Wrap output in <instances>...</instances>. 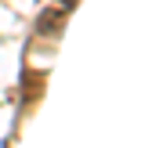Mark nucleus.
<instances>
[{
	"label": "nucleus",
	"mask_w": 145,
	"mask_h": 148,
	"mask_svg": "<svg viewBox=\"0 0 145 148\" xmlns=\"http://www.w3.org/2000/svg\"><path fill=\"white\" fill-rule=\"evenodd\" d=\"M58 25H62V14H55V11L40 18V33H44V29H58Z\"/></svg>",
	"instance_id": "nucleus-1"
}]
</instances>
